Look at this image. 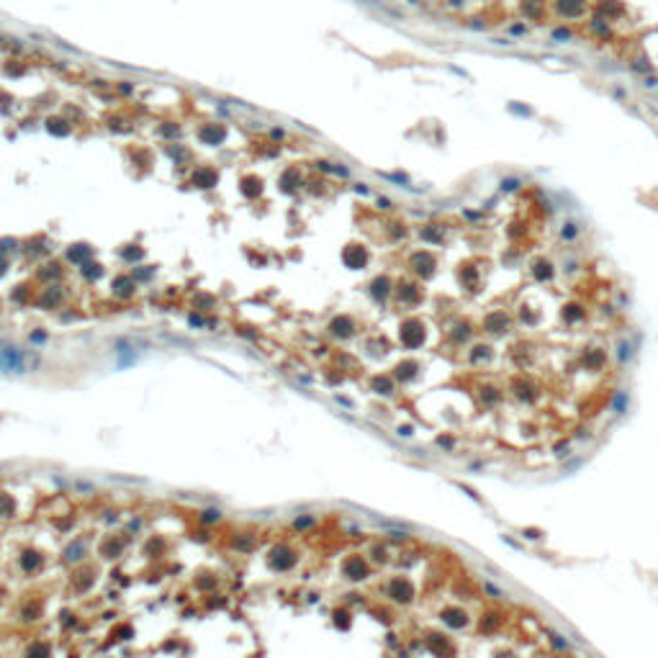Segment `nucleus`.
I'll use <instances>...</instances> for the list:
<instances>
[{"instance_id":"nucleus-7","label":"nucleus","mask_w":658,"mask_h":658,"mask_svg":"<svg viewBox=\"0 0 658 658\" xmlns=\"http://www.w3.org/2000/svg\"><path fill=\"white\" fill-rule=\"evenodd\" d=\"M458 283L466 293H478L481 291V283H483V275H481V268L476 260H466L460 262L458 268Z\"/></svg>"},{"instance_id":"nucleus-13","label":"nucleus","mask_w":658,"mask_h":658,"mask_svg":"<svg viewBox=\"0 0 658 658\" xmlns=\"http://www.w3.org/2000/svg\"><path fill=\"white\" fill-rule=\"evenodd\" d=\"M561 321L566 326H576V324H584L586 321V306L581 301H566L563 309H561Z\"/></svg>"},{"instance_id":"nucleus-12","label":"nucleus","mask_w":658,"mask_h":658,"mask_svg":"<svg viewBox=\"0 0 658 658\" xmlns=\"http://www.w3.org/2000/svg\"><path fill=\"white\" fill-rule=\"evenodd\" d=\"M586 34L591 36V39H597V41H612L614 39V28H612V23H607L602 16H597V13H591V16H586Z\"/></svg>"},{"instance_id":"nucleus-55","label":"nucleus","mask_w":658,"mask_h":658,"mask_svg":"<svg viewBox=\"0 0 658 658\" xmlns=\"http://www.w3.org/2000/svg\"><path fill=\"white\" fill-rule=\"evenodd\" d=\"M538 3H550V0H538Z\"/></svg>"},{"instance_id":"nucleus-49","label":"nucleus","mask_w":658,"mask_h":658,"mask_svg":"<svg viewBox=\"0 0 658 658\" xmlns=\"http://www.w3.org/2000/svg\"><path fill=\"white\" fill-rule=\"evenodd\" d=\"M509 111H512V113L517 111V113H522V116H530V113H532L530 108H524V106H517V103H514V106H509Z\"/></svg>"},{"instance_id":"nucleus-9","label":"nucleus","mask_w":658,"mask_h":658,"mask_svg":"<svg viewBox=\"0 0 658 658\" xmlns=\"http://www.w3.org/2000/svg\"><path fill=\"white\" fill-rule=\"evenodd\" d=\"M386 594H388L396 604L414 602V586H411V581L406 579V576H396V579H391L388 586H386Z\"/></svg>"},{"instance_id":"nucleus-3","label":"nucleus","mask_w":658,"mask_h":658,"mask_svg":"<svg viewBox=\"0 0 658 658\" xmlns=\"http://www.w3.org/2000/svg\"><path fill=\"white\" fill-rule=\"evenodd\" d=\"M409 270L419 280H430L437 273V257L430 250H414L409 255Z\"/></svg>"},{"instance_id":"nucleus-10","label":"nucleus","mask_w":658,"mask_h":658,"mask_svg":"<svg viewBox=\"0 0 658 658\" xmlns=\"http://www.w3.org/2000/svg\"><path fill=\"white\" fill-rule=\"evenodd\" d=\"M591 13L602 16L607 23H614V21L625 18V13H628V6H625V0H597V3H594V11H591Z\"/></svg>"},{"instance_id":"nucleus-39","label":"nucleus","mask_w":658,"mask_h":658,"mask_svg":"<svg viewBox=\"0 0 658 658\" xmlns=\"http://www.w3.org/2000/svg\"><path fill=\"white\" fill-rule=\"evenodd\" d=\"M483 591H486V597H491V599H504V589L497 586L494 581H483Z\"/></svg>"},{"instance_id":"nucleus-25","label":"nucleus","mask_w":658,"mask_h":658,"mask_svg":"<svg viewBox=\"0 0 658 658\" xmlns=\"http://www.w3.org/2000/svg\"><path fill=\"white\" fill-rule=\"evenodd\" d=\"M391 291H393V283H391L388 275H378L373 283H370V296H373L378 304H383L391 296Z\"/></svg>"},{"instance_id":"nucleus-23","label":"nucleus","mask_w":658,"mask_h":658,"mask_svg":"<svg viewBox=\"0 0 658 658\" xmlns=\"http://www.w3.org/2000/svg\"><path fill=\"white\" fill-rule=\"evenodd\" d=\"M581 234H584V226H581L579 221H573V219L563 221L561 229H558V239H561L563 244H576V242L581 239Z\"/></svg>"},{"instance_id":"nucleus-24","label":"nucleus","mask_w":658,"mask_h":658,"mask_svg":"<svg viewBox=\"0 0 658 658\" xmlns=\"http://www.w3.org/2000/svg\"><path fill=\"white\" fill-rule=\"evenodd\" d=\"M478 401H481V406L483 409H494L499 401H502V388L499 386H494V383H483V386H478Z\"/></svg>"},{"instance_id":"nucleus-29","label":"nucleus","mask_w":658,"mask_h":658,"mask_svg":"<svg viewBox=\"0 0 658 658\" xmlns=\"http://www.w3.org/2000/svg\"><path fill=\"white\" fill-rule=\"evenodd\" d=\"M527 237H530V224L522 221V219H514V221L509 224V239H512L514 244H519V242H524Z\"/></svg>"},{"instance_id":"nucleus-14","label":"nucleus","mask_w":658,"mask_h":658,"mask_svg":"<svg viewBox=\"0 0 658 658\" xmlns=\"http://www.w3.org/2000/svg\"><path fill=\"white\" fill-rule=\"evenodd\" d=\"M427 648L437 658H452V655H455V645H452V640L445 638L442 633H430L427 635Z\"/></svg>"},{"instance_id":"nucleus-4","label":"nucleus","mask_w":658,"mask_h":658,"mask_svg":"<svg viewBox=\"0 0 658 658\" xmlns=\"http://www.w3.org/2000/svg\"><path fill=\"white\" fill-rule=\"evenodd\" d=\"M550 11L561 21H579L589 13V0H550Z\"/></svg>"},{"instance_id":"nucleus-17","label":"nucleus","mask_w":658,"mask_h":658,"mask_svg":"<svg viewBox=\"0 0 658 658\" xmlns=\"http://www.w3.org/2000/svg\"><path fill=\"white\" fill-rule=\"evenodd\" d=\"M579 363H581V368L584 370H602L604 365H607V352L602 350V347H586L581 355H579Z\"/></svg>"},{"instance_id":"nucleus-45","label":"nucleus","mask_w":658,"mask_h":658,"mask_svg":"<svg viewBox=\"0 0 658 658\" xmlns=\"http://www.w3.org/2000/svg\"><path fill=\"white\" fill-rule=\"evenodd\" d=\"M309 524H314V517H304V519H296V522H293L296 530H306Z\"/></svg>"},{"instance_id":"nucleus-30","label":"nucleus","mask_w":658,"mask_h":658,"mask_svg":"<svg viewBox=\"0 0 658 658\" xmlns=\"http://www.w3.org/2000/svg\"><path fill=\"white\" fill-rule=\"evenodd\" d=\"M345 262L350 265V268H363L365 262H368V252L363 250V247H350V250L345 252Z\"/></svg>"},{"instance_id":"nucleus-19","label":"nucleus","mask_w":658,"mask_h":658,"mask_svg":"<svg viewBox=\"0 0 658 658\" xmlns=\"http://www.w3.org/2000/svg\"><path fill=\"white\" fill-rule=\"evenodd\" d=\"M509 357L514 360V365H517V368H527V365L535 360V345H532V342H527V340H519V342H514V345H512V352H509Z\"/></svg>"},{"instance_id":"nucleus-31","label":"nucleus","mask_w":658,"mask_h":658,"mask_svg":"<svg viewBox=\"0 0 658 658\" xmlns=\"http://www.w3.org/2000/svg\"><path fill=\"white\" fill-rule=\"evenodd\" d=\"M373 388H376V393L391 396V393L396 391V378H393V376H376V378H373Z\"/></svg>"},{"instance_id":"nucleus-11","label":"nucleus","mask_w":658,"mask_h":658,"mask_svg":"<svg viewBox=\"0 0 658 658\" xmlns=\"http://www.w3.org/2000/svg\"><path fill=\"white\" fill-rule=\"evenodd\" d=\"M471 337H473V324H471L468 319H455V321L447 326V342H450V345H455V347L468 345Z\"/></svg>"},{"instance_id":"nucleus-26","label":"nucleus","mask_w":658,"mask_h":658,"mask_svg":"<svg viewBox=\"0 0 658 658\" xmlns=\"http://www.w3.org/2000/svg\"><path fill=\"white\" fill-rule=\"evenodd\" d=\"M614 357H617V365H628V363L635 357V345H633V340H617V345H614Z\"/></svg>"},{"instance_id":"nucleus-6","label":"nucleus","mask_w":658,"mask_h":658,"mask_svg":"<svg viewBox=\"0 0 658 658\" xmlns=\"http://www.w3.org/2000/svg\"><path fill=\"white\" fill-rule=\"evenodd\" d=\"M527 273H530V278L535 280V283H540V285H548V283H553L555 280V262L548 257V255H535L530 262H527Z\"/></svg>"},{"instance_id":"nucleus-28","label":"nucleus","mask_w":658,"mask_h":658,"mask_svg":"<svg viewBox=\"0 0 658 658\" xmlns=\"http://www.w3.org/2000/svg\"><path fill=\"white\" fill-rule=\"evenodd\" d=\"M612 411L617 417H625L628 411H630V393L628 391H614V396H612Z\"/></svg>"},{"instance_id":"nucleus-52","label":"nucleus","mask_w":658,"mask_h":658,"mask_svg":"<svg viewBox=\"0 0 658 658\" xmlns=\"http://www.w3.org/2000/svg\"><path fill=\"white\" fill-rule=\"evenodd\" d=\"M483 468H486V463H481V460H473V463L468 466V471H471V473H473V471L478 473V471H483Z\"/></svg>"},{"instance_id":"nucleus-16","label":"nucleus","mask_w":658,"mask_h":658,"mask_svg":"<svg viewBox=\"0 0 658 658\" xmlns=\"http://www.w3.org/2000/svg\"><path fill=\"white\" fill-rule=\"evenodd\" d=\"M440 620H442V622H445L450 630H463V628H468V625H471V617H468V612H466V609H460V607H447V609H442Z\"/></svg>"},{"instance_id":"nucleus-42","label":"nucleus","mask_w":658,"mask_h":658,"mask_svg":"<svg viewBox=\"0 0 658 658\" xmlns=\"http://www.w3.org/2000/svg\"><path fill=\"white\" fill-rule=\"evenodd\" d=\"M437 445H440L442 450L452 452V447H455V437H452V435H440V437H437Z\"/></svg>"},{"instance_id":"nucleus-32","label":"nucleus","mask_w":658,"mask_h":658,"mask_svg":"<svg viewBox=\"0 0 658 658\" xmlns=\"http://www.w3.org/2000/svg\"><path fill=\"white\" fill-rule=\"evenodd\" d=\"M548 643H550L558 653H568V650H571V640H568L561 630H548Z\"/></svg>"},{"instance_id":"nucleus-44","label":"nucleus","mask_w":658,"mask_h":658,"mask_svg":"<svg viewBox=\"0 0 658 658\" xmlns=\"http://www.w3.org/2000/svg\"><path fill=\"white\" fill-rule=\"evenodd\" d=\"M198 519H201L203 524H209V522H219V519H221V512H216V509H209V512H203Z\"/></svg>"},{"instance_id":"nucleus-54","label":"nucleus","mask_w":658,"mask_h":658,"mask_svg":"<svg viewBox=\"0 0 658 658\" xmlns=\"http://www.w3.org/2000/svg\"><path fill=\"white\" fill-rule=\"evenodd\" d=\"M645 85H648V88H655V85H658V80L648 75V77H645Z\"/></svg>"},{"instance_id":"nucleus-36","label":"nucleus","mask_w":658,"mask_h":658,"mask_svg":"<svg viewBox=\"0 0 658 658\" xmlns=\"http://www.w3.org/2000/svg\"><path fill=\"white\" fill-rule=\"evenodd\" d=\"M52 650L47 643H31V648L26 650V658H49Z\"/></svg>"},{"instance_id":"nucleus-34","label":"nucleus","mask_w":658,"mask_h":658,"mask_svg":"<svg viewBox=\"0 0 658 658\" xmlns=\"http://www.w3.org/2000/svg\"><path fill=\"white\" fill-rule=\"evenodd\" d=\"M499 617H502L499 612H486V614L481 617V622H478V630H481V633H494V630L499 628Z\"/></svg>"},{"instance_id":"nucleus-22","label":"nucleus","mask_w":658,"mask_h":658,"mask_svg":"<svg viewBox=\"0 0 658 658\" xmlns=\"http://www.w3.org/2000/svg\"><path fill=\"white\" fill-rule=\"evenodd\" d=\"M519 11L524 16V21H535V23H543L548 11H545V3H538V0H522L519 3Z\"/></svg>"},{"instance_id":"nucleus-40","label":"nucleus","mask_w":658,"mask_h":658,"mask_svg":"<svg viewBox=\"0 0 658 658\" xmlns=\"http://www.w3.org/2000/svg\"><path fill=\"white\" fill-rule=\"evenodd\" d=\"M519 185H522V180H519V178H504V180L499 183L502 193H514V190H519Z\"/></svg>"},{"instance_id":"nucleus-21","label":"nucleus","mask_w":658,"mask_h":658,"mask_svg":"<svg viewBox=\"0 0 658 658\" xmlns=\"http://www.w3.org/2000/svg\"><path fill=\"white\" fill-rule=\"evenodd\" d=\"M419 370H422V365H419L417 360H401V363L393 368V378H396L399 383H411V381L419 378Z\"/></svg>"},{"instance_id":"nucleus-46","label":"nucleus","mask_w":658,"mask_h":658,"mask_svg":"<svg viewBox=\"0 0 658 658\" xmlns=\"http://www.w3.org/2000/svg\"><path fill=\"white\" fill-rule=\"evenodd\" d=\"M463 214H466V219H471V221H481V219H483V211H471V209H466Z\"/></svg>"},{"instance_id":"nucleus-41","label":"nucleus","mask_w":658,"mask_h":658,"mask_svg":"<svg viewBox=\"0 0 658 658\" xmlns=\"http://www.w3.org/2000/svg\"><path fill=\"white\" fill-rule=\"evenodd\" d=\"M522 538H524L527 543L543 540V530H538V527H524V530H522Z\"/></svg>"},{"instance_id":"nucleus-50","label":"nucleus","mask_w":658,"mask_h":658,"mask_svg":"<svg viewBox=\"0 0 658 658\" xmlns=\"http://www.w3.org/2000/svg\"><path fill=\"white\" fill-rule=\"evenodd\" d=\"M566 273H568V275H573V273H579V262H573V260H568V262H566Z\"/></svg>"},{"instance_id":"nucleus-48","label":"nucleus","mask_w":658,"mask_h":658,"mask_svg":"<svg viewBox=\"0 0 658 658\" xmlns=\"http://www.w3.org/2000/svg\"><path fill=\"white\" fill-rule=\"evenodd\" d=\"M524 31H527V26H524V23H517V26H509V34H512V36H522V34H524Z\"/></svg>"},{"instance_id":"nucleus-18","label":"nucleus","mask_w":658,"mask_h":658,"mask_svg":"<svg viewBox=\"0 0 658 658\" xmlns=\"http://www.w3.org/2000/svg\"><path fill=\"white\" fill-rule=\"evenodd\" d=\"M419 237H422V242H427V244H445L447 242V226L445 224H440V221H430V224H424L422 229H419Z\"/></svg>"},{"instance_id":"nucleus-47","label":"nucleus","mask_w":658,"mask_h":658,"mask_svg":"<svg viewBox=\"0 0 658 658\" xmlns=\"http://www.w3.org/2000/svg\"><path fill=\"white\" fill-rule=\"evenodd\" d=\"M573 437H576V440H591V432H589L586 427H579V430H576V435H573Z\"/></svg>"},{"instance_id":"nucleus-35","label":"nucleus","mask_w":658,"mask_h":658,"mask_svg":"<svg viewBox=\"0 0 658 658\" xmlns=\"http://www.w3.org/2000/svg\"><path fill=\"white\" fill-rule=\"evenodd\" d=\"M553 455H555L558 460L573 458V442H571V440H558V442L553 445Z\"/></svg>"},{"instance_id":"nucleus-37","label":"nucleus","mask_w":658,"mask_h":658,"mask_svg":"<svg viewBox=\"0 0 658 658\" xmlns=\"http://www.w3.org/2000/svg\"><path fill=\"white\" fill-rule=\"evenodd\" d=\"M21 563H23V571H39V568H41V555L26 550L23 558H21Z\"/></svg>"},{"instance_id":"nucleus-38","label":"nucleus","mask_w":658,"mask_h":658,"mask_svg":"<svg viewBox=\"0 0 658 658\" xmlns=\"http://www.w3.org/2000/svg\"><path fill=\"white\" fill-rule=\"evenodd\" d=\"M550 36H553V41H558V44H566V41L573 39V31H571L568 26H555V28L550 31Z\"/></svg>"},{"instance_id":"nucleus-20","label":"nucleus","mask_w":658,"mask_h":658,"mask_svg":"<svg viewBox=\"0 0 658 658\" xmlns=\"http://www.w3.org/2000/svg\"><path fill=\"white\" fill-rule=\"evenodd\" d=\"M494 355H497V350H494L488 342H473L468 347V363L471 365H488L494 360Z\"/></svg>"},{"instance_id":"nucleus-1","label":"nucleus","mask_w":658,"mask_h":658,"mask_svg":"<svg viewBox=\"0 0 658 658\" xmlns=\"http://www.w3.org/2000/svg\"><path fill=\"white\" fill-rule=\"evenodd\" d=\"M512 326H514V314H509L507 309H491L481 321V329L488 337H504L512 332Z\"/></svg>"},{"instance_id":"nucleus-2","label":"nucleus","mask_w":658,"mask_h":658,"mask_svg":"<svg viewBox=\"0 0 658 658\" xmlns=\"http://www.w3.org/2000/svg\"><path fill=\"white\" fill-rule=\"evenodd\" d=\"M399 340L406 350H417L427 342V329L419 319H406L401 321V329H399Z\"/></svg>"},{"instance_id":"nucleus-5","label":"nucleus","mask_w":658,"mask_h":658,"mask_svg":"<svg viewBox=\"0 0 658 658\" xmlns=\"http://www.w3.org/2000/svg\"><path fill=\"white\" fill-rule=\"evenodd\" d=\"M509 391H512V396H514L519 404H535V401H538V396H540V386L535 383L527 373L514 376L512 383H509Z\"/></svg>"},{"instance_id":"nucleus-27","label":"nucleus","mask_w":658,"mask_h":658,"mask_svg":"<svg viewBox=\"0 0 658 658\" xmlns=\"http://www.w3.org/2000/svg\"><path fill=\"white\" fill-rule=\"evenodd\" d=\"M538 311H535L532 306H527V304H519L517 306V311H514V321L517 324H522V326H535L538 324Z\"/></svg>"},{"instance_id":"nucleus-33","label":"nucleus","mask_w":658,"mask_h":658,"mask_svg":"<svg viewBox=\"0 0 658 658\" xmlns=\"http://www.w3.org/2000/svg\"><path fill=\"white\" fill-rule=\"evenodd\" d=\"M332 332H335V335H340V337H350V335L355 332V324H352V319H347V316H340V319H335V321H332Z\"/></svg>"},{"instance_id":"nucleus-43","label":"nucleus","mask_w":658,"mask_h":658,"mask_svg":"<svg viewBox=\"0 0 658 658\" xmlns=\"http://www.w3.org/2000/svg\"><path fill=\"white\" fill-rule=\"evenodd\" d=\"M586 463V458H571L566 466H563V473H571V471H579L581 466Z\"/></svg>"},{"instance_id":"nucleus-53","label":"nucleus","mask_w":658,"mask_h":658,"mask_svg":"<svg viewBox=\"0 0 658 658\" xmlns=\"http://www.w3.org/2000/svg\"><path fill=\"white\" fill-rule=\"evenodd\" d=\"M399 435H401V437H411V435H414V427H409V424H406V427H399Z\"/></svg>"},{"instance_id":"nucleus-15","label":"nucleus","mask_w":658,"mask_h":658,"mask_svg":"<svg viewBox=\"0 0 658 658\" xmlns=\"http://www.w3.org/2000/svg\"><path fill=\"white\" fill-rule=\"evenodd\" d=\"M342 571H345V576H347L350 581H363V579H368L370 566H368V561H365L363 555H350V558L345 561Z\"/></svg>"},{"instance_id":"nucleus-51","label":"nucleus","mask_w":658,"mask_h":658,"mask_svg":"<svg viewBox=\"0 0 658 658\" xmlns=\"http://www.w3.org/2000/svg\"><path fill=\"white\" fill-rule=\"evenodd\" d=\"M458 486H460V488H463V491H466V494H468V497H471V499H473V502H481V497H478V494H476V491H473V488H468V486H463V483H458Z\"/></svg>"},{"instance_id":"nucleus-8","label":"nucleus","mask_w":658,"mask_h":658,"mask_svg":"<svg viewBox=\"0 0 658 658\" xmlns=\"http://www.w3.org/2000/svg\"><path fill=\"white\" fill-rule=\"evenodd\" d=\"M393 293H396V301H399L401 306H406V309H411V306H419V304H422V299H424L422 288H419L417 283H411V280H401V283L393 288Z\"/></svg>"}]
</instances>
